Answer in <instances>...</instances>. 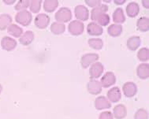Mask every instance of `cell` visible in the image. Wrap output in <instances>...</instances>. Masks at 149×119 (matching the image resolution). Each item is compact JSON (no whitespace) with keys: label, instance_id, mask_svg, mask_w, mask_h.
Returning <instances> with one entry per match:
<instances>
[{"label":"cell","instance_id":"cell-1","mask_svg":"<svg viewBox=\"0 0 149 119\" xmlns=\"http://www.w3.org/2000/svg\"><path fill=\"white\" fill-rule=\"evenodd\" d=\"M55 19L59 23H66L72 19V12L67 7H62L55 14Z\"/></svg>","mask_w":149,"mask_h":119},{"label":"cell","instance_id":"cell-2","mask_svg":"<svg viewBox=\"0 0 149 119\" xmlns=\"http://www.w3.org/2000/svg\"><path fill=\"white\" fill-rule=\"evenodd\" d=\"M32 20H33L32 14L29 11L26 10L19 11L15 17V21L18 24H21L23 26H28L31 23Z\"/></svg>","mask_w":149,"mask_h":119},{"label":"cell","instance_id":"cell-3","mask_svg":"<svg viewBox=\"0 0 149 119\" xmlns=\"http://www.w3.org/2000/svg\"><path fill=\"white\" fill-rule=\"evenodd\" d=\"M68 29L71 35H81L84 29V25L80 21H72L68 26Z\"/></svg>","mask_w":149,"mask_h":119},{"label":"cell","instance_id":"cell-4","mask_svg":"<svg viewBox=\"0 0 149 119\" xmlns=\"http://www.w3.org/2000/svg\"><path fill=\"white\" fill-rule=\"evenodd\" d=\"M99 59V55L95 53H90V54H85L81 57V64L82 67L86 69L91 64H93L97 62Z\"/></svg>","mask_w":149,"mask_h":119},{"label":"cell","instance_id":"cell-5","mask_svg":"<svg viewBox=\"0 0 149 119\" xmlns=\"http://www.w3.org/2000/svg\"><path fill=\"white\" fill-rule=\"evenodd\" d=\"M74 13L79 21H87L89 17V11L83 5L77 6L74 10Z\"/></svg>","mask_w":149,"mask_h":119},{"label":"cell","instance_id":"cell-6","mask_svg":"<svg viewBox=\"0 0 149 119\" xmlns=\"http://www.w3.org/2000/svg\"><path fill=\"white\" fill-rule=\"evenodd\" d=\"M122 92L128 98H132L137 92V87L133 82H126L122 87Z\"/></svg>","mask_w":149,"mask_h":119},{"label":"cell","instance_id":"cell-7","mask_svg":"<svg viewBox=\"0 0 149 119\" xmlns=\"http://www.w3.org/2000/svg\"><path fill=\"white\" fill-rule=\"evenodd\" d=\"M50 23V17L45 14H38L35 18V25L38 29H44L48 26Z\"/></svg>","mask_w":149,"mask_h":119},{"label":"cell","instance_id":"cell-8","mask_svg":"<svg viewBox=\"0 0 149 119\" xmlns=\"http://www.w3.org/2000/svg\"><path fill=\"white\" fill-rule=\"evenodd\" d=\"M104 70L103 65H102L101 62H95L93 63L89 70V75L91 78H98L102 75Z\"/></svg>","mask_w":149,"mask_h":119},{"label":"cell","instance_id":"cell-9","mask_svg":"<svg viewBox=\"0 0 149 119\" xmlns=\"http://www.w3.org/2000/svg\"><path fill=\"white\" fill-rule=\"evenodd\" d=\"M115 82H116V77L114 73L112 72H107L101 78L100 84L103 88H109L115 84Z\"/></svg>","mask_w":149,"mask_h":119},{"label":"cell","instance_id":"cell-10","mask_svg":"<svg viewBox=\"0 0 149 119\" xmlns=\"http://www.w3.org/2000/svg\"><path fill=\"white\" fill-rule=\"evenodd\" d=\"M107 96L109 100V102L118 103L122 98V92L118 87H114L107 92Z\"/></svg>","mask_w":149,"mask_h":119},{"label":"cell","instance_id":"cell-11","mask_svg":"<svg viewBox=\"0 0 149 119\" xmlns=\"http://www.w3.org/2000/svg\"><path fill=\"white\" fill-rule=\"evenodd\" d=\"M87 88L90 94L94 95H99L102 92V85H101L100 82L96 80H91L88 83Z\"/></svg>","mask_w":149,"mask_h":119},{"label":"cell","instance_id":"cell-12","mask_svg":"<svg viewBox=\"0 0 149 119\" xmlns=\"http://www.w3.org/2000/svg\"><path fill=\"white\" fill-rule=\"evenodd\" d=\"M108 10V6L104 4H101V5L98 6L95 8L92 9V12H91V19L92 21H97V19L101 16L106 13L107 11Z\"/></svg>","mask_w":149,"mask_h":119},{"label":"cell","instance_id":"cell-13","mask_svg":"<svg viewBox=\"0 0 149 119\" xmlns=\"http://www.w3.org/2000/svg\"><path fill=\"white\" fill-rule=\"evenodd\" d=\"M1 47L3 50L10 51L17 47V41L9 36H5L1 40Z\"/></svg>","mask_w":149,"mask_h":119},{"label":"cell","instance_id":"cell-14","mask_svg":"<svg viewBox=\"0 0 149 119\" xmlns=\"http://www.w3.org/2000/svg\"><path fill=\"white\" fill-rule=\"evenodd\" d=\"M111 106V103L105 96H99L95 100V107L98 111H102L104 109H109Z\"/></svg>","mask_w":149,"mask_h":119},{"label":"cell","instance_id":"cell-15","mask_svg":"<svg viewBox=\"0 0 149 119\" xmlns=\"http://www.w3.org/2000/svg\"><path fill=\"white\" fill-rule=\"evenodd\" d=\"M127 115V109L125 105L118 104L114 106L113 110V116L116 119H124Z\"/></svg>","mask_w":149,"mask_h":119},{"label":"cell","instance_id":"cell-16","mask_svg":"<svg viewBox=\"0 0 149 119\" xmlns=\"http://www.w3.org/2000/svg\"><path fill=\"white\" fill-rule=\"evenodd\" d=\"M87 32H88V33L89 35L97 36V35H102L103 29L100 25H99V24L95 23V22H91V23L88 24Z\"/></svg>","mask_w":149,"mask_h":119},{"label":"cell","instance_id":"cell-17","mask_svg":"<svg viewBox=\"0 0 149 119\" xmlns=\"http://www.w3.org/2000/svg\"><path fill=\"white\" fill-rule=\"evenodd\" d=\"M136 74L141 79H148L149 77V65L143 63L139 65L136 68Z\"/></svg>","mask_w":149,"mask_h":119},{"label":"cell","instance_id":"cell-18","mask_svg":"<svg viewBox=\"0 0 149 119\" xmlns=\"http://www.w3.org/2000/svg\"><path fill=\"white\" fill-rule=\"evenodd\" d=\"M139 12H140V6L138 3L135 2L130 3L126 6V13L130 17H135L138 15Z\"/></svg>","mask_w":149,"mask_h":119},{"label":"cell","instance_id":"cell-19","mask_svg":"<svg viewBox=\"0 0 149 119\" xmlns=\"http://www.w3.org/2000/svg\"><path fill=\"white\" fill-rule=\"evenodd\" d=\"M34 40V33L32 31H27L22 34L19 41L23 46H28L33 43Z\"/></svg>","mask_w":149,"mask_h":119},{"label":"cell","instance_id":"cell-20","mask_svg":"<svg viewBox=\"0 0 149 119\" xmlns=\"http://www.w3.org/2000/svg\"><path fill=\"white\" fill-rule=\"evenodd\" d=\"M141 38L139 36H131L129 38V40H127V47L130 49V51H136V49L138 48L140 45H141Z\"/></svg>","mask_w":149,"mask_h":119},{"label":"cell","instance_id":"cell-21","mask_svg":"<svg viewBox=\"0 0 149 119\" xmlns=\"http://www.w3.org/2000/svg\"><path fill=\"white\" fill-rule=\"evenodd\" d=\"M136 26H137L138 30H140L141 32H143V33L148 32L149 30L148 17H140L136 22Z\"/></svg>","mask_w":149,"mask_h":119},{"label":"cell","instance_id":"cell-22","mask_svg":"<svg viewBox=\"0 0 149 119\" xmlns=\"http://www.w3.org/2000/svg\"><path fill=\"white\" fill-rule=\"evenodd\" d=\"M107 33L109 35L113 37L119 36L122 33V26L118 24H111L107 29Z\"/></svg>","mask_w":149,"mask_h":119},{"label":"cell","instance_id":"cell-23","mask_svg":"<svg viewBox=\"0 0 149 119\" xmlns=\"http://www.w3.org/2000/svg\"><path fill=\"white\" fill-rule=\"evenodd\" d=\"M58 6V0H46L43 3V9L48 13H52L56 10Z\"/></svg>","mask_w":149,"mask_h":119},{"label":"cell","instance_id":"cell-24","mask_svg":"<svg viewBox=\"0 0 149 119\" xmlns=\"http://www.w3.org/2000/svg\"><path fill=\"white\" fill-rule=\"evenodd\" d=\"M8 33L14 37H20L23 34V30L22 28H20L18 25L14 24H11L7 27Z\"/></svg>","mask_w":149,"mask_h":119},{"label":"cell","instance_id":"cell-25","mask_svg":"<svg viewBox=\"0 0 149 119\" xmlns=\"http://www.w3.org/2000/svg\"><path fill=\"white\" fill-rule=\"evenodd\" d=\"M65 30V24L59 22H54L51 26V31L54 35H61Z\"/></svg>","mask_w":149,"mask_h":119},{"label":"cell","instance_id":"cell-26","mask_svg":"<svg viewBox=\"0 0 149 119\" xmlns=\"http://www.w3.org/2000/svg\"><path fill=\"white\" fill-rule=\"evenodd\" d=\"M113 20L115 23H124L125 22V17L122 8H117L113 14Z\"/></svg>","mask_w":149,"mask_h":119},{"label":"cell","instance_id":"cell-27","mask_svg":"<svg viewBox=\"0 0 149 119\" xmlns=\"http://www.w3.org/2000/svg\"><path fill=\"white\" fill-rule=\"evenodd\" d=\"M12 22V18L9 14H2L0 16V30H5Z\"/></svg>","mask_w":149,"mask_h":119},{"label":"cell","instance_id":"cell-28","mask_svg":"<svg viewBox=\"0 0 149 119\" xmlns=\"http://www.w3.org/2000/svg\"><path fill=\"white\" fill-rule=\"evenodd\" d=\"M89 46L94 50H101L103 47V40L100 38H92L88 40Z\"/></svg>","mask_w":149,"mask_h":119},{"label":"cell","instance_id":"cell-29","mask_svg":"<svg viewBox=\"0 0 149 119\" xmlns=\"http://www.w3.org/2000/svg\"><path fill=\"white\" fill-rule=\"evenodd\" d=\"M137 58L141 62H147L149 59V50L148 48L143 47L139 50L137 53Z\"/></svg>","mask_w":149,"mask_h":119},{"label":"cell","instance_id":"cell-30","mask_svg":"<svg viewBox=\"0 0 149 119\" xmlns=\"http://www.w3.org/2000/svg\"><path fill=\"white\" fill-rule=\"evenodd\" d=\"M41 3H42L41 0H33V1H30L29 7L31 12H33L34 14L38 13L39 11L40 10Z\"/></svg>","mask_w":149,"mask_h":119},{"label":"cell","instance_id":"cell-31","mask_svg":"<svg viewBox=\"0 0 149 119\" xmlns=\"http://www.w3.org/2000/svg\"><path fill=\"white\" fill-rule=\"evenodd\" d=\"M134 119H148V113L144 108L138 109L134 115Z\"/></svg>","mask_w":149,"mask_h":119},{"label":"cell","instance_id":"cell-32","mask_svg":"<svg viewBox=\"0 0 149 119\" xmlns=\"http://www.w3.org/2000/svg\"><path fill=\"white\" fill-rule=\"evenodd\" d=\"M29 4L30 1H28V0H20V1H18V3L16 4L14 9L16 10H24V9L28 8L29 6Z\"/></svg>","mask_w":149,"mask_h":119},{"label":"cell","instance_id":"cell-33","mask_svg":"<svg viewBox=\"0 0 149 119\" xmlns=\"http://www.w3.org/2000/svg\"><path fill=\"white\" fill-rule=\"evenodd\" d=\"M97 22L99 23V25H100L101 27L102 26H107L110 23V16L108 14H103L98 18Z\"/></svg>","mask_w":149,"mask_h":119},{"label":"cell","instance_id":"cell-34","mask_svg":"<svg viewBox=\"0 0 149 119\" xmlns=\"http://www.w3.org/2000/svg\"><path fill=\"white\" fill-rule=\"evenodd\" d=\"M99 119H114V116L111 111H103L100 114Z\"/></svg>","mask_w":149,"mask_h":119},{"label":"cell","instance_id":"cell-35","mask_svg":"<svg viewBox=\"0 0 149 119\" xmlns=\"http://www.w3.org/2000/svg\"><path fill=\"white\" fill-rule=\"evenodd\" d=\"M87 5L90 6V7H96L98 6L101 5L100 0H85L84 1Z\"/></svg>","mask_w":149,"mask_h":119},{"label":"cell","instance_id":"cell-36","mask_svg":"<svg viewBox=\"0 0 149 119\" xmlns=\"http://www.w3.org/2000/svg\"><path fill=\"white\" fill-rule=\"evenodd\" d=\"M126 2V0H114V3L116 5H122Z\"/></svg>","mask_w":149,"mask_h":119},{"label":"cell","instance_id":"cell-37","mask_svg":"<svg viewBox=\"0 0 149 119\" xmlns=\"http://www.w3.org/2000/svg\"><path fill=\"white\" fill-rule=\"evenodd\" d=\"M142 4H143V6H144V8H146V9L149 8L148 0H143V1H142Z\"/></svg>","mask_w":149,"mask_h":119},{"label":"cell","instance_id":"cell-38","mask_svg":"<svg viewBox=\"0 0 149 119\" xmlns=\"http://www.w3.org/2000/svg\"><path fill=\"white\" fill-rule=\"evenodd\" d=\"M3 2L6 3V4H8V5H12V4H14L15 3V0H3Z\"/></svg>","mask_w":149,"mask_h":119},{"label":"cell","instance_id":"cell-39","mask_svg":"<svg viewBox=\"0 0 149 119\" xmlns=\"http://www.w3.org/2000/svg\"><path fill=\"white\" fill-rule=\"evenodd\" d=\"M2 90H3V87H2V85L0 84V93L2 92Z\"/></svg>","mask_w":149,"mask_h":119}]
</instances>
